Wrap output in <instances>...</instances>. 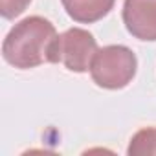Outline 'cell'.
Instances as JSON below:
<instances>
[{"instance_id": "6da1fadb", "label": "cell", "mask_w": 156, "mask_h": 156, "mask_svg": "<svg viewBox=\"0 0 156 156\" xmlns=\"http://www.w3.org/2000/svg\"><path fill=\"white\" fill-rule=\"evenodd\" d=\"M57 31L44 17H28L15 24L2 42L6 62L19 70H30L44 62H55Z\"/></svg>"}, {"instance_id": "7a4b0ae2", "label": "cell", "mask_w": 156, "mask_h": 156, "mask_svg": "<svg viewBox=\"0 0 156 156\" xmlns=\"http://www.w3.org/2000/svg\"><path fill=\"white\" fill-rule=\"evenodd\" d=\"M136 70L138 59L134 51L123 44H110L98 50L90 66V75L98 87L119 90L134 79Z\"/></svg>"}, {"instance_id": "3957f363", "label": "cell", "mask_w": 156, "mask_h": 156, "mask_svg": "<svg viewBox=\"0 0 156 156\" xmlns=\"http://www.w3.org/2000/svg\"><path fill=\"white\" fill-rule=\"evenodd\" d=\"M98 53V42L94 35L81 28L66 30L57 39L55 62H62L70 72H88Z\"/></svg>"}, {"instance_id": "277c9868", "label": "cell", "mask_w": 156, "mask_h": 156, "mask_svg": "<svg viewBox=\"0 0 156 156\" xmlns=\"http://www.w3.org/2000/svg\"><path fill=\"white\" fill-rule=\"evenodd\" d=\"M123 24L140 41H156V0H125Z\"/></svg>"}, {"instance_id": "5b68a950", "label": "cell", "mask_w": 156, "mask_h": 156, "mask_svg": "<svg viewBox=\"0 0 156 156\" xmlns=\"http://www.w3.org/2000/svg\"><path fill=\"white\" fill-rule=\"evenodd\" d=\"M70 19L79 24H92L110 13L116 0H61Z\"/></svg>"}, {"instance_id": "8992f818", "label": "cell", "mask_w": 156, "mask_h": 156, "mask_svg": "<svg viewBox=\"0 0 156 156\" xmlns=\"http://www.w3.org/2000/svg\"><path fill=\"white\" fill-rule=\"evenodd\" d=\"M127 152L132 154H156V129H143L136 132L129 143Z\"/></svg>"}, {"instance_id": "52a82bcc", "label": "cell", "mask_w": 156, "mask_h": 156, "mask_svg": "<svg viewBox=\"0 0 156 156\" xmlns=\"http://www.w3.org/2000/svg\"><path fill=\"white\" fill-rule=\"evenodd\" d=\"M31 0H2V6H0V13L4 19L11 20L15 17H19L20 13H24V9L30 6Z\"/></svg>"}]
</instances>
